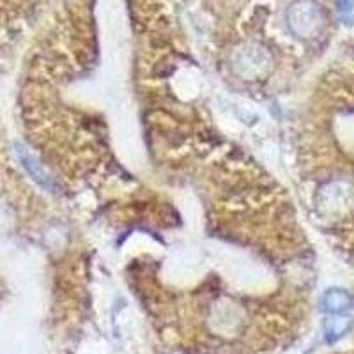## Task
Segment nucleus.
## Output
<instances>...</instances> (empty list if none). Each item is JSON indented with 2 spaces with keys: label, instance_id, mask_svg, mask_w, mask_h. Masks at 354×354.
Instances as JSON below:
<instances>
[{
  "label": "nucleus",
  "instance_id": "nucleus-1",
  "mask_svg": "<svg viewBox=\"0 0 354 354\" xmlns=\"http://www.w3.org/2000/svg\"><path fill=\"white\" fill-rule=\"evenodd\" d=\"M349 303L351 298L344 292V290H330V292L324 296V305H326L328 310H333V312L344 310L346 306H349Z\"/></svg>",
  "mask_w": 354,
  "mask_h": 354
}]
</instances>
